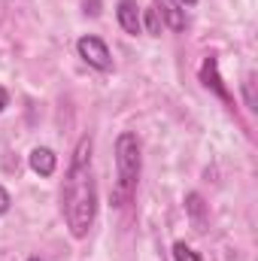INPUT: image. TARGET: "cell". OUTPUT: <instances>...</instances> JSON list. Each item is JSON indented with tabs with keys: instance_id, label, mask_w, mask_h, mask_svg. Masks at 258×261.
<instances>
[{
	"instance_id": "cell-1",
	"label": "cell",
	"mask_w": 258,
	"mask_h": 261,
	"mask_svg": "<svg viewBox=\"0 0 258 261\" xmlns=\"http://www.w3.org/2000/svg\"><path fill=\"white\" fill-rule=\"evenodd\" d=\"M61 213L70 228V234L76 240H82L97 216V189H94V176H91V137H79L70 167H67V179L61 189Z\"/></svg>"
},
{
	"instance_id": "cell-2",
	"label": "cell",
	"mask_w": 258,
	"mask_h": 261,
	"mask_svg": "<svg viewBox=\"0 0 258 261\" xmlns=\"http://www.w3.org/2000/svg\"><path fill=\"white\" fill-rule=\"evenodd\" d=\"M143 170V155H140V140L137 134H119L116 140V189H113V203L125 206L131 195L137 192V179Z\"/></svg>"
},
{
	"instance_id": "cell-3",
	"label": "cell",
	"mask_w": 258,
	"mask_h": 261,
	"mask_svg": "<svg viewBox=\"0 0 258 261\" xmlns=\"http://www.w3.org/2000/svg\"><path fill=\"white\" fill-rule=\"evenodd\" d=\"M76 52H79V58L85 61L88 67H94V70H100V73H110L113 70V55H110V46L100 40V37H79L76 40Z\"/></svg>"
},
{
	"instance_id": "cell-4",
	"label": "cell",
	"mask_w": 258,
	"mask_h": 261,
	"mask_svg": "<svg viewBox=\"0 0 258 261\" xmlns=\"http://www.w3.org/2000/svg\"><path fill=\"white\" fill-rule=\"evenodd\" d=\"M152 9L161 15V21H164V28H170V31H186V9L176 3V0H152Z\"/></svg>"
},
{
	"instance_id": "cell-5",
	"label": "cell",
	"mask_w": 258,
	"mask_h": 261,
	"mask_svg": "<svg viewBox=\"0 0 258 261\" xmlns=\"http://www.w3.org/2000/svg\"><path fill=\"white\" fill-rule=\"evenodd\" d=\"M116 18H119L122 31H125V34H131V37H137V34L143 31V12H140L137 0H119Z\"/></svg>"
},
{
	"instance_id": "cell-6",
	"label": "cell",
	"mask_w": 258,
	"mask_h": 261,
	"mask_svg": "<svg viewBox=\"0 0 258 261\" xmlns=\"http://www.w3.org/2000/svg\"><path fill=\"white\" fill-rule=\"evenodd\" d=\"M28 164H31V170L37 173V176H52L55 170H58V155L49 149V146H37V149H31V155H28Z\"/></svg>"
},
{
	"instance_id": "cell-7",
	"label": "cell",
	"mask_w": 258,
	"mask_h": 261,
	"mask_svg": "<svg viewBox=\"0 0 258 261\" xmlns=\"http://www.w3.org/2000/svg\"><path fill=\"white\" fill-rule=\"evenodd\" d=\"M200 82H203L210 91H216L222 100H231L228 88L222 85V76H219V61H216V58H207V61H203V67H200Z\"/></svg>"
},
{
	"instance_id": "cell-8",
	"label": "cell",
	"mask_w": 258,
	"mask_h": 261,
	"mask_svg": "<svg viewBox=\"0 0 258 261\" xmlns=\"http://www.w3.org/2000/svg\"><path fill=\"white\" fill-rule=\"evenodd\" d=\"M143 28H146L152 37H158V34L164 31V21H161V15H158L155 9H146V12H143Z\"/></svg>"
},
{
	"instance_id": "cell-9",
	"label": "cell",
	"mask_w": 258,
	"mask_h": 261,
	"mask_svg": "<svg viewBox=\"0 0 258 261\" xmlns=\"http://www.w3.org/2000/svg\"><path fill=\"white\" fill-rule=\"evenodd\" d=\"M186 210L192 213V219L197 225H203V197L197 195V192H192V195L186 197Z\"/></svg>"
},
{
	"instance_id": "cell-10",
	"label": "cell",
	"mask_w": 258,
	"mask_h": 261,
	"mask_svg": "<svg viewBox=\"0 0 258 261\" xmlns=\"http://www.w3.org/2000/svg\"><path fill=\"white\" fill-rule=\"evenodd\" d=\"M173 261H203V258L194 252L192 246H186V243H173Z\"/></svg>"
},
{
	"instance_id": "cell-11",
	"label": "cell",
	"mask_w": 258,
	"mask_h": 261,
	"mask_svg": "<svg viewBox=\"0 0 258 261\" xmlns=\"http://www.w3.org/2000/svg\"><path fill=\"white\" fill-rule=\"evenodd\" d=\"M243 94H246V107L255 110V76H246V82H243Z\"/></svg>"
},
{
	"instance_id": "cell-12",
	"label": "cell",
	"mask_w": 258,
	"mask_h": 261,
	"mask_svg": "<svg viewBox=\"0 0 258 261\" xmlns=\"http://www.w3.org/2000/svg\"><path fill=\"white\" fill-rule=\"evenodd\" d=\"M9 206H12V197H9V192L0 186V216H6V213H9Z\"/></svg>"
},
{
	"instance_id": "cell-13",
	"label": "cell",
	"mask_w": 258,
	"mask_h": 261,
	"mask_svg": "<svg viewBox=\"0 0 258 261\" xmlns=\"http://www.w3.org/2000/svg\"><path fill=\"white\" fill-rule=\"evenodd\" d=\"M82 6H85V12H88L91 18L100 15V0H82Z\"/></svg>"
},
{
	"instance_id": "cell-14",
	"label": "cell",
	"mask_w": 258,
	"mask_h": 261,
	"mask_svg": "<svg viewBox=\"0 0 258 261\" xmlns=\"http://www.w3.org/2000/svg\"><path fill=\"white\" fill-rule=\"evenodd\" d=\"M6 103H9V94H6V88H3V85H0V113H3V110H6Z\"/></svg>"
},
{
	"instance_id": "cell-15",
	"label": "cell",
	"mask_w": 258,
	"mask_h": 261,
	"mask_svg": "<svg viewBox=\"0 0 258 261\" xmlns=\"http://www.w3.org/2000/svg\"><path fill=\"white\" fill-rule=\"evenodd\" d=\"M176 3H179V6H194L197 0H176Z\"/></svg>"
},
{
	"instance_id": "cell-16",
	"label": "cell",
	"mask_w": 258,
	"mask_h": 261,
	"mask_svg": "<svg viewBox=\"0 0 258 261\" xmlns=\"http://www.w3.org/2000/svg\"><path fill=\"white\" fill-rule=\"evenodd\" d=\"M28 261H43V258H28Z\"/></svg>"
}]
</instances>
